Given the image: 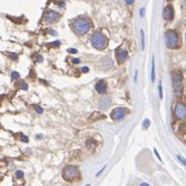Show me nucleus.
<instances>
[{"label": "nucleus", "mask_w": 186, "mask_h": 186, "mask_svg": "<svg viewBox=\"0 0 186 186\" xmlns=\"http://www.w3.org/2000/svg\"><path fill=\"white\" fill-rule=\"evenodd\" d=\"M62 177L64 180L68 182H71L74 180H76L79 177V169L77 166L74 165H68L65 168L63 169V172H62Z\"/></svg>", "instance_id": "39448f33"}, {"label": "nucleus", "mask_w": 186, "mask_h": 186, "mask_svg": "<svg viewBox=\"0 0 186 186\" xmlns=\"http://www.w3.org/2000/svg\"><path fill=\"white\" fill-rule=\"evenodd\" d=\"M110 106H111V99L109 98V97L102 98L100 100V103H99V106H100V109H102V110H106V109H108Z\"/></svg>", "instance_id": "f8f14e48"}, {"label": "nucleus", "mask_w": 186, "mask_h": 186, "mask_svg": "<svg viewBox=\"0 0 186 186\" xmlns=\"http://www.w3.org/2000/svg\"><path fill=\"white\" fill-rule=\"evenodd\" d=\"M12 79H13V80H17V79H19V74H18L17 71H13L12 72Z\"/></svg>", "instance_id": "a211bd4d"}, {"label": "nucleus", "mask_w": 186, "mask_h": 186, "mask_svg": "<svg viewBox=\"0 0 186 186\" xmlns=\"http://www.w3.org/2000/svg\"><path fill=\"white\" fill-rule=\"evenodd\" d=\"M116 58L119 64L123 63L128 58V51L127 50H122L120 47H118L116 49Z\"/></svg>", "instance_id": "9d476101"}, {"label": "nucleus", "mask_w": 186, "mask_h": 186, "mask_svg": "<svg viewBox=\"0 0 186 186\" xmlns=\"http://www.w3.org/2000/svg\"><path fill=\"white\" fill-rule=\"evenodd\" d=\"M172 77V86L175 94L180 95L183 90V76L180 70H175L171 74Z\"/></svg>", "instance_id": "20e7f679"}, {"label": "nucleus", "mask_w": 186, "mask_h": 186, "mask_svg": "<svg viewBox=\"0 0 186 186\" xmlns=\"http://www.w3.org/2000/svg\"><path fill=\"white\" fill-rule=\"evenodd\" d=\"M16 178H17V179H23L24 178V171H20V170L16 171Z\"/></svg>", "instance_id": "f3484780"}, {"label": "nucleus", "mask_w": 186, "mask_h": 186, "mask_svg": "<svg viewBox=\"0 0 186 186\" xmlns=\"http://www.w3.org/2000/svg\"><path fill=\"white\" fill-rule=\"evenodd\" d=\"M95 87H96L97 93H98V94H100V95L106 94V90H108V85H106V81H104V80L98 81V82L96 83V86H95Z\"/></svg>", "instance_id": "9b49d317"}, {"label": "nucleus", "mask_w": 186, "mask_h": 186, "mask_svg": "<svg viewBox=\"0 0 186 186\" xmlns=\"http://www.w3.org/2000/svg\"><path fill=\"white\" fill-rule=\"evenodd\" d=\"M129 110L125 108H117L115 110H113V112L111 113V118L113 120H121L126 117V115L128 114Z\"/></svg>", "instance_id": "423d86ee"}, {"label": "nucleus", "mask_w": 186, "mask_h": 186, "mask_svg": "<svg viewBox=\"0 0 186 186\" xmlns=\"http://www.w3.org/2000/svg\"><path fill=\"white\" fill-rule=\"evenodd\" d=\"M72 31L77 34V35L81 36L86 34L90 31V27H92V23L86 18H78V19L74 20L71 24Z\"/></svg>", "instance_id": "f257e3e1"}, {"label": "nucleus", "mask_w": 186, "mask_h": 186, "mask_svg": "<svg viewBox=\"0 0 186 186\" xmlns=\"http://www.w3.org/2000/svg\"><path fill=\"white\" fill-rule=\"evenodd\" d=\"M82 71H83V72H87L88 71V67H86V66H85V67H83V68H82Z\"/></svg>", "instance_id": "2f4dec72"}, {"label": "nucleus", "mask_w": 186, "mask_h": 186, "mask_svg": "<svg viewBox=\"0 0 186 186\" xmlns=\"http://www.w3.org/2000/svg\"><path fill=\"white\" fill-rule=\"evenodd\" d=\"M68 52H69V53H72V54H76V53H78V50L77 49H74V48H69V49L67 50Z\"/></svg>", "instance_id": "5701e85b"}, {"label": "nucleus", "mask_w": 186, "mask_h": 186, "mask_svg": "<svg viewBox=\"0 0 186 186\" xmlns=\"http://www.w3.org/2000/svg\"><path fill=\"white\" fill-rule=\"evenodd\" d=\"M143 15H145V9H140V16L143 17Z\"/></svg>", "instance_id": "7c9ffc66"}, {"label": "nucleus", "mask_w": 186, "mask_h": 186, "mask_svg": "<svg viewBox=\"0 0 186 186\" xmlns=\"http://www.w3.org/2000/svg\"><path fill=\"white\" fill-rule=\"evenodd\" d=\"M54 1H55V3L56 5H64V2H61V1H62V0H54Z\"/></svg>", "instance_id": "cd10ccee"}, {"label": "nucleus", "mask_w": 186, "mask_h": 186, "mask_svg": "<svg viewBox=\"0 0 186 186\" xmlns=\"http://www.w3.org/2000/svg\"><path fill=\"white\" fill-rule=\"evenodd\" d=\"M45 18L48 23L53 24V23H56V21L58 20V18H60V14L56 13V12H54V11H52V10H49V11L46 12Z\"/></svg>", "instance_id": "1a4fd4ad"}, {"label": "nucleus", "mask_w": 186, "mask_h": 186, "mask_svg": "<svg viewBox=\"0 0 186 186\" xmlns=\"http://www.w3.org/2000/svg\"><path fill=\"white\" fill-rule=\"evenodd\" d=\"M86 146H87V148L90 149V151H94L95 148L97 147V143L94 139H88V140L86 141Z\"/></svg>", "instance_id": "ddd939ff"}, {"label": "nucleus", "mask_w": 186, "mask_h": 186, "mask_svg": "<svg viewBox=\"0 0 186 186\" xmlns=\"http://www.w3.org/2000/svg\"><path fill=\"white\" fill-rule=\"evenodd\" d=\"M34 109H35L36 113H38V114H42V113H43V109H42V108H39V106H34Z\"/></svg>", "instance_id": "412c9836"}, {"label": "nucleus", "mask_w": 186, "mask_h": 186, "mask_svg": "<svg viewBox=\"0 0 186 186\" xmlns=\"http://www.w3.org/2000/svg\"><path fill=\"white\" fill-rule=\"evenodd\" d=\"M139 186H150V185H149L148 183H141V184H140V185H139Z\"/></svg>", "instance_id": "72a5a7b5"}, {"label": "nucleus", "mask_w": 186, "mask_h": 186, "mask_svg": "<svg viewBox=\"0 0 186 186\" xmlns=\"http://www.w3.org/2000/svg\"><path fill=\"white\" fill-rule=\"evenodd\" d=\"M21 140L25 141V143H28V141H29V139L27 138V136H21Z\"/></svg>", "instance_id": "a878e982"}, {"label": "nucleus", "mask_w": 186, "mask_h": 186, "mask_svg": "<svg viewBox=\"0 0 186 186\" xmlns=\"http://www.w3.org/2000/svg\"><path fill=\"white\" fill-rule=\"evenodd\" d=\"M165 42L166 46L169 49H178L181 46V38H180L178 32L175 30H168L165 33Z\"/></svg>", "instance_id": "f03ea898"}, {"label": "nucleus", "mask_w": 186, "mask_h": 186, "mask_svg": "<svg viewBox=\"0 0 186 186\" xmlns=\"http://www.w3.org/2000/svg\"><path fill=\"white\" fill-rule=\"evenodd\" d=\"M20 87L23 88V90H28V84L26 83V82H21V83H20Z\"/></svg>", "instance_id": "4be33fe9"}, {"label": "nucleus", "mask_w": 186, "mask_h": 186, "mask_svg": "<svg viewBox=\"0 0 186 186\" xmlns=\"http://www.w3.org/2000/svg\"><path fill=\"white\" fill-rule=\"evenodd\" d=\"M72 63L79 64V63H80V60H79V58H74V60H72Z\"/></svg>", "instance_id": "bb28decb"}, {"label": "nucleus", "mask_w": 186, "mask_h": 186, "mask_svg": "<svg viewBox=\"0 0 186 186\" xmlns=\"http://www.w3.org/2000/svg\"><path fill=\"white\" fill-rule=\"evenodd\" d=\"M85 186H90V184H86V185Z\"/></svg>", "instance_id": "c9c22d12"}, {"label": "nucleus", "mask_w": 186, "mask_h": 186, "mask_svg": "<svg viewBox=\"0 0 186 186\" xmlns=\"http://www.w3.org/2000/svg\"><path fill=\"white\" fill-rule=\"evenodd\" d=\"M42 60H43V58H42V56H38V58H37V62H42Z\"/></svg>", "instance_id": "f704fd0d"}, {"label": "nucleus", "mask_w": 186, "mask_h": 186, "mask_svg": "<svg viewBox=\"0 0 186 186\" xmlns=\"http://www.w3.org/2000/svg\"><path fill=\"white\" fill-rule=\"evenodd\" d=\"M141 49H145V34H143V32L141 31Z\"/></svg>", "instance_id": "dca6fc26"}, {"label": "nucleus", "mask_w": 186, "mask_h": 186, "mask_svg": "<svg viewBox=\"0 0 186 186\" xmlns=\"http://www.w3.org/2000/svg\"><path fill=\"white\" fill-rule=\"evenodd\" d=\"M175 114L179 119H185L186 118V104L183 102H179L175 104Z\"/></svg>", "instance_id": "0eeeda50"}, {"label": "nucleus", "mask_w": 186, "mask_h": 186, "mask_svg": "<svg viewBox=\"0 0 186 186\" xmlns=\"http://www.w3.org/2000/svg\"><path fill=\"white\" fill-rule=\"evenodd\" d=\"M106 165H104V166H103V168L101 169V170L99 171V172H97V173H96V177H99V175H100L101 173L103 172V170H104V169H106Z\"/></svg>", "instance_id": "b1692460"}, {"label": "nucleus", "mask_w": 186, "mask_h": 186, "mask_svg": "<svg viewBox=\"0 0 186 186\" xmlns=\"http://www.w3.org/2000/svg\"><path fill=\"white\" fill-rule=\"evenodd\" d=\"M150 125H151L150 120H149V119H145V120H143V129L147 130V129L150 127Z\"/></svg>", "instance_id": "2eb2a0df"}, {"label": "nucleus", "mask_w": 186, "mask_h": 186, "mask_svg": "<svg viewBox=\"0 0 186 186\" xmlns=\"http://www.w3.org/2000/svg\"><path fill=\"white\" fill-rule=\"evenodd\" d=\"M126 2L128 3V5H132V3L134 2V0H126Z\"/></svg>", "instance_id": "c756f323"}, {"label": "nucleus", "mask_w": 186, "mask_h": 186, "mask_svg": "<svg viewBox=\"0 0 186 186\" xmlns=\"http://www.w3.org/2000/svg\"><path fill=\"white\" fill-rule=\"evenodd\" d=\"M178 159H179V161H180V162H181V163H182V164H183L184 166H185V167H186V159H184V157H183V156H181V155H178Z\"/></svg>", "instance_id": "aec40b11"}, {"label": "nucleus", "mask_w": 186, "mask_h": 186, "mask_svg": "<svg viewBox=\"0 0 186 186\" xmlns=\"http://www.w3.org/2000/svg\"><path fill=\"white\" fill-rule=\"evenodd\" d=\"M134 81H135V82H136V81H137V70H136V71H135V77H134Z\"/></svg>", "instance_id": "473e14b6"}, {"label": "nucleus", "mask_w": 186, "mask_h": 186, "mask_svg": "<svg viewBox=\"0 0 186 186\" xmlns=\"http://www.w3.org/2000/svg\"><path fill=\"white\" fill-rule=\"evenodd\" d=\"M90 42H92V45L94 48H96V49L98 50H103L104 48H106V46H108V37H106V35L103 33H101V32H95L94 34H93L92 36V39H90Z\"/></svg>", "instance_id": "7ed1b4c3"}, {"label": "nucleus", "mask_w": 186, "mask_h": 186, "mask_svg": "<svg viewBox=\"0 0 186 186\" xmlns=\"http://www.w3.org/2000/svg\"><path fill=\"white\" fill-rule=\"evenodd\" d=\"M185 38H186V33H185Z\"/></svg>", "instance_id": "e433bc0d"}, {"label": "nucleus", "mask_w": 186, "mask_h": 186, "mask_svg": "<svg viewBox=\"0 0 186 186\" xmlns=\"http://www.w3.org/2000/svg\"><path fill=\"white\" fill-rule=\"evenodd\" d=\"M151 80L152 82L155 81V62H154V56L152 58V68H151Z\"/></svg>", "instance_id": "4468645a"}, {"label": "nucleus", "mask_w": 186, "mask_h": 186, "mask_svg": "<svg viewBox=\"0 0 186 186\" xmlns=\"http://www.w3.org/2000/svg\"><path fill=\"white\" fill-rule=\"evenodd\" d=\"M159 99H163V86H162V83H159Z\"/></svg>", "instance_id": "6ab92c4d"}, {"label": "nucleus", "mask_w": 186, "mask_h": 186, "mask_svg": "<svg viewBox=\"0 0 186 186\" xmlns=\"http://www.w3.org/2000/svg\"><path fill=\"white\" fill-rule=\"evenodd\" d=\"M53 44V46H60L61 45V42L60 40H58V42H54V43H52Z\"/></svg>", "instance_id": "c85d7f7f"}, {"label": "nucleus", "mask_w": 186, "mask_h": 186, "mask_svg": "<svg viewBox=\"0 0 186 186\" xmlns=\"http://www.w3.org/2000/svg\"><path fill=\"white\" fill-rule=\"evenodd\" d=\"M163 17L167 21H171L175 17V11H173L172 5H167L163 11Z\"/></svg>", "instance_id": "6e6552de"}, {"label": "nucleus", "mask_w": 186, "mask_h": 186, "mask_svg": "<svg viewBox=\"0 0 186 186\" xmlns=\"http://www.w3.org/2000/svg\"><path fill=\"white\" fill-rule=\"evenodd\" d=\"M154 153H155V155H156V157H157V159H159V161H161V162H162V157H161V156H159V152H157V150H156V149H155V148H154Z\"/></svg>", "instance_id": "393cba45"}]
</instances>
